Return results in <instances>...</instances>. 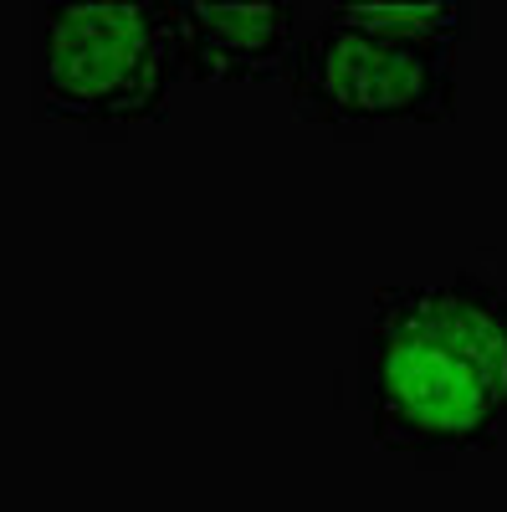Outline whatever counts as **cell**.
Instances as JSON below:
<instances>
[{
	"instance_id": "obj_1",
	"label": "cell",
	"mask_w": 507,
	"mask_h": 512,
	"mask_svg": "<svg viewBox=\"0 0 507 512\" xmlns=\"http://www.w3.org/2000/svg\"><path fill=\"white\" fill-rule=\"evenodd\" d=\"M369 441L415 466L507 446V282L477 267L390 282L359 328Z\"/></svg>"
},
{
	"instance_id": "obj_2",
	"label": "cell",
	"mask_w": 507,
	"mask_h": 512,
	"mask_svg": "<svg viewBox=\"0 0 507 512\" xmlns=\"http://www.w3.org/2000/svg\"><path fill=\"white\" fill-rule=\"evenodd\" d=\"M31 31V108L47 123L129 139L185 88L175 0H41Z\"/></svg>"
},
{
	"instance_id": "obj_3",
	"label": "cell",
	"mask_w": 507,
	"mask_h": 512,
	"mask_svg": "<svg viewBox=\"0 0 507 512\" xmlns=\"http://www.w3.org/2000/svg\"><path fill=\"white\" fill-rule=\"evenodd\" d=\"M287 103L338 139H374L400 123H446L461 103L456 47L359 26L344 6H313L282 67Z\"/></svg>"
},
{
	"instance_id": "obj_4",
	"label": "cell",
	"mask_w": 507,
	"mask_h": 512,
	"mask_svg": "<svg viewBox=\"0 0 507 512\" xmlns=\"http://www.w3.org/2000/svg\"><path fill=\"white\" fill-rule=\"evenodd\" d=\"M175 11L185 36V82H282V67L313 16L303 0H251V6L175 0Z\"/></svg>"
}]
</instances>
